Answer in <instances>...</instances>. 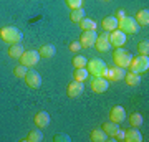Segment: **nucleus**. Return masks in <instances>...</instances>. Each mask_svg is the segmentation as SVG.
Instances as JSON below:
<instances>
[{
  "instance_id": "obj_1",
  "label": "nucleus",
  "mask_w": 149,
  "mask_h": 142,
  "mask_svg": "<svg viewBox=\"0 0 149 142\" xmlns=\"http://www.w3.org/2000/svg\"><path fill=\"white\" fill-rule=\"evenodd\" d=\"M0 38L2 42L8 43V45H13V43H20L22 42V32L17 28V26H2L0 28Z\"/></svg>"
},
{
  "instance_id": "obj_2",
  "label": "nucleus",
  "mask_w": 149,
  "mask_h": 142,
  "mask_svg": "<svg viewBox=\"0 0 149 142\" xmlns=\"http://www.w3.org/2000/svg\"><path fill=\"white\" fill-rule=\"evenodd\" d=\"M85 68L88 69V73L91 76H103V78H106L108 68H106V63L101 58H91L90 61H86Z\"/></svg>"
},
{
  "instance_id": "obj_3",
  "label": "nucleus",
  "mask_w": 149,
  "mask_h": 142,
  "mask_svg": "<svg viewBox=\"0 0 149 142\" xmlns=\"http://www.w3.org/2000/svg\"><path fill=\"white\" fill-rule=\"evenodd\" d=\"M129 71L131 73H144V71H148L149 69V58L146 55H138V56H133L131 61H129Z\"/></svg>"
},
{
  "instance_id": "obj_4",
  "label": "nucleus",
  "mask_w": 149,
  "mask_h": 142,
  "mask_svg": "<svg viewBox=\"0 0 149 142\" xmlns=\"http://www.w3.org/2000/svg\"><path fill=\"white\" fill-rule=\"evenodd\" d=\"M131 53L126 51L124 48H116L114 51H113V61H114V66H119V68H128L129 66V61H131Z\"/></svg>"
},
{
  "instance_id": "obj_5",
  "label": "nucleus",
  "mask_w": 149,
  "mask_h": 142,
  "mask_svg": "<svg viewBox=\"0 0 149 142\" xmlns=\"http://www.w3.org/2000/svg\"><path fill=\"white\" fill-rule=\"evenodd\" d=\"M118 26H119V30L124 33H138L139 28L141 26L138 25V21L134 20L133 17H123L121 20H118Z\"/></svg>"
},
{
  "instance_id": "obj_6",
  "label": "nucleus",
  "mask_w": 149,
  "mask_h": 142,
  "mask_svg": "<svg viewBox=\"0 0 149 142\" xmlns=\"http://www.w3.org/2000/svg\"><path fill=\"white\" fill-rule=\"evenodd\" d=\"M18 60H20V64L27 66V68H33V66H37V63L40 61V55H38V51H35V50H28V51H23V55H22Z\"/></svg>"
},
{
  "instance_id": "obj_7",
  "label": "nucleus",
  "mask_w": 149,
  "mask_h": 142,
  "mask_svg": "<svg viewBox=\"0 0 149 142\" xmlns=\"http://www.w3.org/2000/svg\"><path fill=\"white\" fill-rule=\"evenodd\" d=\"M108 37H109V43H111V46L114 48H121L126 45V33L121 32L119 28H116V30H113V32L108 33Z\"/></svg>"
},
{
  "instance_id": "obj_8",
  "label": "nucleus",
  "mask_w": 149,
  "mask_h": 142,
  "mask_svg": "<svg viewBox=\"0 0 149 142\" xmlns=\"http://www.w3.org/2000/svg\"><path fill=\"white\" fill-rule=\"evenodd\" d=\"M91 89L93 93H98V94H103V93H106L108 88H109V81L106 78H103V76H93L91 79Z\"/></svg>"
},
{
  "instance_id": "obj_9",
  "label": "nucleus",
  "mask_w": 149,
  "mask_h": 142,
  "mask_svg": "<svg viewBox=\"0 0 149 142\" xmlns=\"http://www.w3.org/2000/svg\"><path fill=\"white\" fill-rule=\"evenodd\" d=\"M23 79H25L27 86L28 88H32V89H37V88L42 86V76H40V73L35 71V69H28Z\"/></svg>"
},
{
  "instance_id": "obj_10",
  "label": "nucleus",
  "mask_w": 149,
  "mask_h": 142,
  "mask_svg": "<svg viewBox=\"0 0 149 142\" xmlns=\"http://www.w3.org/2000/svg\"><path fill=\"white\" fill-rule=\"evenodd\" d=\"M96 38H98V35H96L95 30H85V32L81 33V37H80L81 48H91V46H95Z\"/></svg>"
},
{
  "instance_id": "obj_11",
  "label": "nucleus",
  "mask_w": 149,
  "mask_h": 142,
  "mask_svg": "<svg viewBox=\"0 0 149 142\" xmlns=\"http://www.w3.org/2000/svg\"><path fill=\"white\" fill-rule=\"evenodd\" d=\"M124 68H119V66H111V68H108V73H106V79L109 83H116V81H121L124 78Z\"/></svg>"
},
{
  "instance_id": "obj_12",
  "label": "nucleus",
  "mask_w": 149,
  "mask_h": 142,
  "mask_svg": "<svg viewBox=\"0 0 149 142\" xmlns=\"http://www.w3.org/2000/svg\"><path fill=\"white\" fill-rule=\"evenodd\" d=\"M95 48L98 50V51H101V53L109 51V48H111V43H109L108 32H104L103 35H98V38H96V42H95Z\"/></svg>"
},
{
  "instance_id": "obj_13",
  "label": "nucleus",
  "mask_w": 149,
  "mask_h": 142,
  "mask_svg": "<svg viewBox=\"0 0 149 142\" xmlns=\"http://www.w3.org/2000/svg\"><path fill=\"white\" fill-rule=\"evenodd\" d=\"M126 119V111L123 106H113L111 111H109V121L116 122V124H121L123 121Z\"/></svg>"
},
{
  "instance_id": "obj_14",
  "label": "nucleus",
  "mask_w": 149,
  "mask_h": 142,
  "mask_svg": "<svg viewBox=\"0 0 149 142\" xmlns=\"http://www.w3.org/2000/svg\"><path fill=\"white\" fill-rule=\"evenodd\" d=\"M85 91V86H83V83L81 81H71V83H68V86H66V94L70 96V98H76V96H80L81 93Z\"/></svg>"
},
{
  "instance_id": "obj_15",
  "label": "nucleus",
  "mask_w": 149,
  "mask_h": 142,
  "mask_svg": "<svg viewBox=\"0 0 149 142\" xmlns=\"http://www.w3.org/2000/svg\"><path fill=\"white\" fill-rule=\"evenodd\" d=\"M33 122H35V126H37L38 129H43V127H47L48 124H50V114H48L47 111H40V112L35 114Z\"/></svg>"
},
{
  "instance_id": "obj_16",
  "label": "nucleus",
  "mask_w": 149,
  "mask_h": 142,
  "mask_svg": "<svg viewBox=\"0 0 149 142\" xmlns=\"http://www.w3.org/2000/svg\"><path fill=\"white\" fill-rule=\"evenodd\" d=\"M124 141L126 142H141L143 141V136H141V132L136 127H131L128 131H124Z\"/></svg>"
},
{
  "instance_id": "obj_17",
  "label": "nucleus",
  "mask_w": 149,
  "mask_h": 142,
  "mask_svg": "<svg viewBox=\"0 0 149 142\" xmlns=\"http://www.w3.org/2000/svg\"><path fill=\"white\" fill-rule=\"evenodd\" d=\"M101 129L104 131V134H106L108 137H111V139H114V134L118 132V129H119V126H118L116 122H113V121H108V122H103Z\"/></svg>"
},
{
  "instance_id": "obj_18",
  "label": "nucleus",
  "mask_w": 149,
  "mask_h": 142,
  "mask_svg": "<svg viewBox=\"0 0 149 142\" xmlns=\"http://www.w3.org/2000/svg\"><path fill=\"white\" fill-rule=\"evenodd\" d=\"M101 26L104 28V32H113L118 28V18L116 17H104L101 21Z\"/></svg>"
},
{
  "instance_id": "obj_19",
  "label": "nucleus",
  "mask_w": 149,
  "mask_h": 142,
  "mask_svg": "<svg viewBox=\"0 0 149 142\" xmlns=\"http://www.w3.org/2000/svg\"><path fill=\"white\" fill-rule=\"evenodd\" d=\"M23 46H22V43H13V45H10V48H8V56L10 58H13V60H18L23 55Z\"/></svg>"
},
{
  "instance_id": "obj_20",
  "label": "nucleus",
  "mask_w": 149,
  "mask_h": 142,
  "mask_svg": "<svg viewBox=\"0 0 149 142\" xmlns=\"http://www.w3.org/2000/svg\"><path fill=\"white\" fill-rule=\"evenodd\" d=\"M55 53H56V48L53 45H42L38 50L40 58H52V56H55Z\"/></svg>"
},
{
  "instance_id": "obj_21",
  "label": "nucleus",
  "mask_w": 149,
  "mask_h": 142,
  "mask_svg": "<svg viewBox=\"0 0 149 142\" xmlns=\"http://www.w3.org/2000/svg\"><path fill=\"white\" fill-rule=\"evenodd\" d=\"M134 20L138 21L139 26L149 25V10L148 8H146V10H139L138 13H136V17H134Z\"/></svg>"
},
{
  "instance_id": "obj_22",
  "label": "nucleus",
  "mask_w": 149,
  "mask_h": 142,
  "mask_svg": "<svg viewBox=\"0 0 149 142\" xmlns=\"http://www.w3.org/2000/svg\"><path fill=\"white\" fill-rule=\"evenodd\" d=\"M123 79H124V83L128 84V86H138V84L141 83V76H139L138 73H131V71L124 74Z\"/></svg>"
},
{
  "instance_id": "obj_23",
  "label": "nucleus",
  "mask_w": 149,
  "mask_h": 142,
  "mask_svg": "<svg viewBox=\"0 0 149 142\" xmlns=\"http://www.w3.org/2000/svg\"><path fill=\"white\" fill-rule=\"evenodd\" d=\"M90 139L93 142H106L108 136L104 134V131H103V129H93V131H91V134H90Z\"/></svg>"
},
{
  "instance_id": "obj_24",
  "label": "nucleus",
  "mask_w": 149,
  "mask_h": 142,
  "mask_svg": "<svg viewBox=\"0 0 149 142\" xmlns=\"http://www.w3.org/2000/svg\"><path fill=\"white\" fill-rule=\"evenodd\" d=\"M25 141L28 142H42L43 141V132H40V129H33V131H30L27 134V137H25Z\"/></svg>"
},
{
  "instance_id": "obj_25",
  "label": "nucleus",
  "mask_w": 149,
  "mask_h": 142,
  "mask_svg": "<svg viewBox=\"0 0 149 142\" xmlns=\"http://www.w3.org/2000/svg\"><path fill=\"white\" fill-rule=\"evenodd\" d=\"M73 78L76 79V81H86V79L90 78V73H88V69L86 68H74L73 71Z\"/></svg>"
},
{
  "instance_id": "obj_26",
  "label": "nucleus",
  "mask_w": 149,
  "mask_h": 142,
  "mask_svg": "<svg viewBox=\"0 0 149 142\" xmlns=\"http://www.w3.org/2000/svg\"><path fill=\"white\" fill-rule=\"evenodd\" d=\"M83 18H85V10H83V7H81V8H74V10H71V13H70V20L74 21V23H80Z\"/></svg>"
},
{
  "instance_id": "obj_27",
  "label": "nucleus",
  "mask_w": 149,
  "mask_h": 142,
  "mask_svg": "<svg viewBox=\"0 0 149 142\" xmlns=\"http://www.w3.org/2000/svg\"><path fill=\"white\" fill-rule=\"evenodd\" d=\"M96 21L91 20V18H83V20L80 21V28L85 32V30H96Z\"/></svg>"
},
{
  "instance_id": "obj_28",
  "label": "nucleus",
  "mask_w": 149,
  "mask_h": 142,
  "mask_svg": "<svg viewBox=\"0 0 149 142\" xmlns=\"http://www.w3.org/2000/svg\"><path fill=\"white\" fill-rule=\"evenodd\" d=\"M129 124H131V127H139L143 124V116L139 112H133L129 116Z\"/></svg>"
},
{
  "instance_id": "obj_29",
  "label": "nucleus",
  "mask_w": 149,
  "mask_h": 142,
  "mask_svg": "<svg viewBox=\"0 0 149 142\" xmlns=\"http://www.w3.org/2000/svg\"><path fill=\"white\" fill-rule=\"evenodd\" d=\"M86 61H88V60H86L85 56H81V55H76V56L73 58V61H71V63H73L74 68H85V66H86Z\"/></svg>"
},
{
  "instance_id": "obj_30",
  "label": "nucleus",
  "mask_w": 149,
  "mask_h": 142,
  "mask_svg": "<svg viewBox=\"0 0 149 142\" xmlns=\"http://www.w3.org/2000/svg\"><path fill=\"white\" fill-rule=\"evenodd\" d=\"M27 66H23V64H20V66H15V68H13V74H15L17 78H25V74H27Z\"/></svg>"
},
{
  "instance_id": "obj_31",
  "label": "nucleus",
  "mask_w": 149,
  "mask_h": 142,
  "mask_svg": "<svg viewBox=\"0 0 149 142\" xmlns=\"http://www.w3.org/2000/svg\"><path fill=\"white\" fill-rule=\"evenodd\" d=\"M65 3H66L71 10H74V8H81V7H83V0H65Z\"/></svg>"
},
{
  "instance_id": "obj_32",
  "label": "nucleus",
  "mask_w": 149,
  "mask_h": 142,
  "mask_svg": "<svg viewBox=\"0 0 149 142\" xmlns=\"http://www.w3.org/2000/svg\"><path fill=\"white\" fill-rule=\"evenodd\" d=\"M138 51H139V55H146V56H148V53H149V43H148V40L139 43V45H138Z\"/></svg>"
},
{
  "instance_id": "obj_33",
  "label": "nucleus",
  "mask_w": 149,
  "mask_h": 142,
  "mask_svg": "<svg viewBox=\"0 0 149 142\" xmlns=\"http://www.w3.org/2000/svg\"><path fill=\"white\" fill-rule=\"evenodd\" d=\"M55 142H70L71 139H70V136H66V134H58V136L53 137Z\"/></svg>"
},
{
  "instance_id": "obj_34",
  "label": "nucleus",
  "mask_w": 149,
  "mask_h": 142,
  "mask_svg": "<svg viewBox=\"0 0 149 142\" xmlns=\"http://www.w3.org/2000/svg\"><path fill=\"white\" fill-rule=\"evenodd\" d=\"M70 50H71L73 53L80 51V50H81V45H80V42H73V43H70Z\"/></svg>"
},
{
  "instance_id": "obj_35",
  "label": "nucleus",
  "mask_w": 149,
  "mask_h": 142,
  "mask_svg": "<svg viewBox=\"0 0 149 142\" xmlns=\"http://www.w3.org/2000/svg\"><path fill=\"white\" fill-rule=\"evenodd\" d=\"M114 139L116 141H124V131L123 129H118V132L114 134Z\"/></svg>"
},
{
  "instance_id": "obj_36",
  "label": "nucleus",
  "mask_w": 149,
  "mask_h": 142,
  "mask_svg": "<svg viewBox=\"0 0 149 142\" xmlns=\"http://www.w3.org/2000/svg\"><path fill=\"white\" fill-rule=\"evenodd\" d=\"M123 17H126V12H124V10H118L116 12V18H118V20H121Z\"/></svg>"
},
{
  "instance_id": "obj_37",
  "label": "nucleus",
  "mask_w": 149,
  "mask_h": 142,
  "mask_svg": "<svg viewBox=\"0 0 149 142\" xmlns=\"http://www.w3.org/2000/svg\"><path fill=\"white\" fill-rule=\"evenodd\" d=\"M106 2H109V0H106Z\"/></svg>"
}]
</instances>
